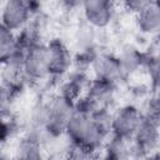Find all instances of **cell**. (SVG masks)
I'll use <instances>...</instances> for the list:
<instances>
[{"label":"cell","instance_id":"10","mask_svg":"<svg viewBox=\"0 0 160 160\" xmlns=\"http://www.w3.org/2000/svg\"><path fill=\"white\" fill-rule=\"evenodd\" d=\"M90 68L94 72V79L118 84L122 78V70L116 55L112 54H99L91 61Z\"/></svg>","mask_w":160,"mask_h":160},{"label":"cell","instance_id":"15","mask_svg":"<svg viewBox=\"0 0 160 160\" xmlns=\"http://www.w3.org/2000/svg\"><path fill=\"white\" fill-rule=\"evenodd\" d=\"M41 142L36 132H29L18 145V156L22 159H38L41 156Z\"/></svg>","mask_w":160,"mask_h":160},{"label":"cell","instance_id":"17","mask_svg":"<svg viewBox=\"0 0 160 160\" xmlns=\"http://www.w3.org/2000/svg\"><path fill=\"white\" fill-rule=\"evenodd\" d=\"M149 72L150 80H151V86L156 91L159 88V78H160V64H159V56L158 52H145V59H144V65Z\"/></svg>","mask_w":160,"mask_h":160},{"label":"cell","instance_id":"3","mask_svg":"<svg viewBox=\"0 0 160 160\" xmlns=\"http://www.w3.org/2000/svg\"><path fill=\"white\" fill-rule=\"evenodd\" d=\"M116 91V84L92 79L82 96L75 102L79 108L86 110L88 112H94L96 110L109 109Z\"/></svg>","mask_w":160,"mask_h":160},{"label":"cell","instance_id":"14","mask_svg":"<svg viewBox=\"0 0 160 160\" xmlns=\"http://www.w3.org/2000/svg\"><path fill=\"white\" fill-rule=\"evenodd\" d=\"M18 50V39L15 31L10 30L0 21V64L10 59Z\"/></svg>","mask_w":160,"mask_h":160},{"label":"cell","instance_id":"1","mask_svg":"<svg viewBox=\"0 0 160 160\" xmlns=\"http://www.w3.org/2000/svg\"><path fill=\"white\" fill-rule=\"evenodd\" d=\"M75 109V101L58 94L46 104L39 106L38 125L52 138H58L64 134L65 126L71 118Z\"/></svg>","mask_w":160,"mask_h":160},{"label":"cell","instance_id":"19","mask_svg":"<svg viewBox=\"0 0 160 160\" xmlns=\"http://www.w3.org/2000/svg\"><path fill=\"white\" fill-rule=\"evenodd\" d=\"M142 115L152 118V119H160V102H159V98L156 94L149 99Z\"/></svg>","mask_w":160,"mask_h":160},{"label":"cell","instance_id":"5","mask_svg":"<svg viewBox=\"0 0 160 160\" xmlns=\"http://www.w3.org/2000/svg\"><path fill=\"white\" fill-rule=\"evenodd\" d=\"M22 66L26 82L30 85L39 84L48 78V52L46 44L35 42L24 50Z\"/></svg>","mask_w":160,"mask_h":160},{"label":"cell","instance_id":"22","mask_svg":"<svg viewBox=\"0 0 160 160\" xmlns=\"http://www.w3.org/2000/svg\"><path fill=\"white\" fill-rule=\"evenodd\" d=\"M82 1L84 0H60L61 5L65 9H68V10H72V9H76V8L81 6L82 5Z\"/></svg>","mask_w":160,"mask_h":160},{"label":"cell","instance_id":"2","mask_svg":"<svg viewBox=\"0 0 160 160\" xmlns=\"http://www.w3.org/2000/svg\"><path fill=\"white\" fill-rule=\"evenodd\" d=\"M159 119L142 115L141 121L130 141V156L148 158L158 149L160 131Z\"/></svg>","mask_w":160,"mask_h":160},{"label":"cell","instance_id":"18","mask_svg":"<svg viewBox=\"0 0 160 160\" xmlns=\"http://www.w3.org/2000/svg\"><path fill=\"white\" fill-rule=\"evenodd\" d=\"M15 99L16 98L11 94V91L0 82V119H9Z\"/></svg>","mask_w":160,"mask_h":160},{"label":"cell","instance_id":"16","mask_svg":"<svg viewBox=\"0 0 160 160\" xmlns=\"http://www.w3.org/2000/svg\"><path fill=\"white\" fill-rule=\"evenodd\" d=\"M109 138L110 139H106V141L102 145L105 158L118 160V159H124L130 156V142L118 139L112 135H110Z\"/></svg>","mask_w":160,"mask_h":160},{"label":"cell","instance_id":"21","mask_svg":"<svg viewBox=\"0 0 160 160\" xmlns=\"http://www.w3.org/2000/svg\"><path fill=\"white\" fill-rule=\"evenodd\" d=\"M12 122L9 119H0V144L6 141V139L12 132Z\"/></svg>","mask_w":160,"mask_h":160},{"label":"cell","instance_id":"11","mask_svg":"<svg viewBox=\"0 0 160 160\" xmlns=\"http://www.w3.org/2000/svg\"><path fill=\"white\" fill-rule=\"evenodd\" d=\"M89 82H90V80H88L85 71L76 69L74 72H71L66 78V80H64L61 82L59 94H61L65 98L76 102L85 92Z\"/></svg>","mask_w":160,"mask_h":160},{"label":"cell","instance_id":"4","mask_svg":"<svg viewBox=\"0 0 160 160\" xmlns=\"http://www.w3.org/2000/svg\"><path fill=\"white\" fill-rule=\"evenodd\" d=\"M40 9L39 0H6L1 11V22L12 31H20Z\"/></svg>","mask_w":160,"mask_h":160},{"label":"cell","instance_id":"8","mask_svg":"<svg viewBox=\"0 0 160 160\" xmlns=\"http://www.w3.org/2000/svg\"><path fill=\"white\" fill-rule=\"evenodd\" d=\"M22 56L24 49L18 46L15 54L1 64V84L5 85L15 98H18L21 94L24 86L28 84L22 66Z\"/></svg>","mask_w":160,"mask_h":160},{"label":"cell","instance_id":"13","mask_svg":"<svg viewBox=\"0 0 160 160\" xmlns=\"http://www.w3.org/2000/svg\"><path fill=\"white\" fill-rule=\"evenodd\" d=\"M116 56L120 62L122 74H124V76H126V75H130V74L138 71L140 68H142L145 52L140 51L136 46L128 44L121 49L120 54Z\"/></svg>","mask_w":160,"mask_h":160},{"label":"cell","instance_id":"9","mask_svg":"<svg viewBox=\"0 0 160 160\" xmlns=\"http://www.w3.org/2000/svg\"><path fill=\"white\" fill-rule=\"evenodd\" d=\"M82 11L85 20L92 28L104 29L106 28L114 16V2L112 0H84Z\"/></svg>","mask_w":160,"mask_h":160},{"label":"cell","instance_id":"20","mask_svg":"<svg viewBox=\"0 0 160 160\" xmlns=\"http://www.w3.org/2000/svg\"><path fill=\"white\" fill-rule=\"evenodd\" d=\"M155 0H122L124 8L132 14L139 12L140 10L145 9L146 6H149L151 2H154Z\"/></svg>","mask_w":160,"mask_h":160},{"label":"cell","instance_id":"6","mask_svg":"<svg viewBox=\"0 0 160 160\" xmlns=\"http://www.w3.org/2000/svg\"><path fill=\"white\" fill-rule=\"evenodd\" d=\"M142 111L134 105H124L111 114V134L112 136L130 142L140 121Z\"/></svg>","mask_w":160,"mask_h":160},{"label":"cell","instance_id":"7","mask_svg":"<svg viewBox=\"0 0 160 160\" xmlns=\"http://www.w3.org/2000/svg\"><path fill=\"white\" fill-rule=\"evenodd\" d=\"M48 52V78L62 79L70 70L72 59L68 46L60 39H52L46 44Z\"/></svg>","mask_w":160,"mask_h":160},{"label":"cell","instance_id":"12","mask_svg":"<svg viewBox=\"0 0 160 160\" xmlns=\"http://www.w3.org/2000/svg\"><path fill=\"white\" fill-rule=\"evenodd\" d=\"M136 16V26L142 34L154 35L159 32L160 29V9L158 5V0L151 2L145 9L140 10L135 14Z\"/></svg>","mask_w":160,"mask_h":160}]
</instances>
